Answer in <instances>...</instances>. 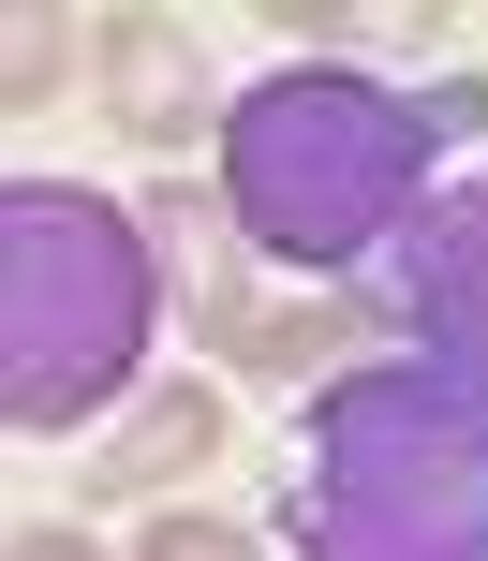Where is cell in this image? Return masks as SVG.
<instances>
[{
  "label": "cell",
  "mask_w": 488,
  "mask_h": 561,
  "mask_svg": "<svg viewBox=\"0 0 488 561\" xmlns=\"http://www.w3.org/2000/svg\"><path fill=\"white\" fill-rule=\"evenodd\" d=\"M459 134H488V75L385 89L355 59H296V75L223 104V222L266 266H385L400 222L430 207V163Z\"/></svg>",
  "instance_id": "obj_1"
},
{
  "label": "cell",
  "mask_w": 488,
  "mask_h": 561,
  "mask_svg": "<svg viewBox=\"0 0 488 561\" xmlns=\"http://www.w3.org/2000/svg\"><path fill=\"white\" fill-rule=\"evenodd\" d=\"M296 561H488V369L355 355L311 385L282 458Z\"/></svg>",
  "instance_id": "obj_2"
},
{
  "label": "cell",
  "mask_w": 488,
  "mask_h": 561,
  "mask_svg": "<svg viewBox=\"0 0 488 561\" xmlns=\"http://www.w3.org/2000/svg\"><path fill=\"white\" fill-rule=\"evenodd\" d=\"M163 325V237L89 178H15L0 193V428L59 444L148 369Z\"/></svg>",
  "instance_id": "obj_3"
},
{
  "label": "cell",
  "mask_w": 488,
  "mask_h": 561,
  "mask_svg": "<svg viewBox=\"0 0 488 561\" xmlns=\"http://www.w3.org/2000/svg\"><path fill=\"white\" fill-rule=\"evenodd\" d=\"M371 310H400L415 355L488 369V178H459V193H430V207L400 222V252H385Z\"/></svg>",
  "instance_id": "obj_4"
},
{
  "label": "cell",
  "mask_w": 488,
  "mask_h": 561,
  "mask_svg": "<svg viewBox=\"0 0 488 561\" xmlns=\"http://www.w3.org/2000/svg\"><path fill=\"white\" fill-rule=\"evenodd\" d=\"M89 59H104V118H118L134 148L207 134V59H193V30H178V15H104V30H89Z\"/></svg>",
  "instance_id": "obj_5"
},
{
  "label": "cell",
  "mask_w": 488,
  "mask_h": 561,
  "mask_svg": "<svg viewBox=\"0 0 488 561\" xmlns=\"http://www.w3.org/2000/svg\"><path fill=\"white\" fill-rule=\"evenodd\" d=\"M355 325H385L371 296H296V310H266L252 280H207V355L223 369H252V385H296V369H326Z\"/></svg>",
  "instance_id": "obj_6"
},
{
  "label": "cell",
  "mask_w": 488,
  "mask_h": 561,
  "mask_svg": "<svg viewBox=\"0 0 488 561\" xmlns=\"http://www.w3.org/2000/svg\"><path fill=\"white\" fill-rule=\"evenodd\" d=\"M207 458H223V399H207V385H163V399L104 444V473H89V488L134 503V488H178V473H207Z\"/></svg>",
  "instance_id": "obj_7"
},
{
  "label": "cell",
  "mask_w": 488,
  "mask_h": 561,
  "mask_svg": "<svg viewBox=\"0 0 488 561\" xmlns=\"http://www.w3.org/2000/svg\"><path fill=\"white\" fill-rule=\"evenodd\" d=\"M134 561H266L252 533H237V517H148V547Z\"/></svg>",
  "instance_id": "obj_8"
},
{
  "label": "cell",
  "mask_w": 488,
  "mask_h": 561,
  "mask_svg": "<svg viewBox=\"0 0 488 561\" xmlns=\"http://www.w3.org/2000/svg\"><path fill=\"white\" fill-rule=\"evenodd\" d=\"M59 89H75V30L30 15V30H15V104H59Z\"/></svg>",
  "instance_id": "obj_9"
},
{
  "label": "cell",
  "mask_w": 488,
  "mask_h": 561,
  "mask_svg": "<svg viewBox=\"0 0 488 561\" xmlns=\"http://www.w3.org/2000/svg\"><path fill=\"white\" fill-rule=\"evenodd\" d=\"M0 561H104V547H89V533H59V517H45V533H15Z\"/></svg>",
  "instance_id": "obj_10"
}]
</instances>
